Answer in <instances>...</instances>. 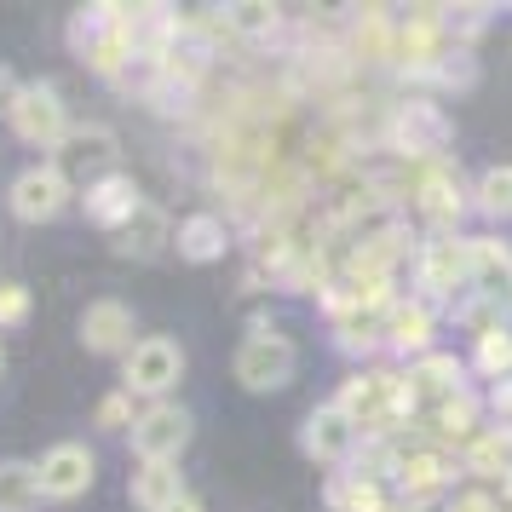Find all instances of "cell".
<instances>
[{
	"label": "cell",
	"mask_w": 512,
	"mask_h": 512,
	"mask_svg": "<svg viewBox=\"0 0 512 512\" xmlns=\"http://www.w3.org/2000/svg\"><path fill=\"white\" fill-rule=\"evenodd\" d=\"M179 254L196 259V265H208V259L225 254V219H213V213H196L179 225Z\"/></svg>",
	"instance_id": "obj_15"
},
{
	"label": "cell",
	"mask_w": 512,
	"mask_h": 512,
	"mask_svg": "<svg viewBox=\"0 0 512 512\" xmlns=\"http://www.w3.org/2000/svg\"><path fill=\"white\" fill-rule=\"evenodd\" d=\"M386 340H392V351L426 357V351H432V311H426V300L392 305V311H386Z\"/></svg>",
	"instance_id": "obj_12"
},
{
	"label": "cell",
	"mask_w": 512,
	"mask_h": 512,
	"mask_svg": "<svg viewBox=\"0 0 512 512\" xmlns=\"http://www.w3.org/2000/svg\"><path fill=\"white\" fill-rule=\"evenodd\" d=\"M167 512H202V507H196V495H185V501H173Z\"/></svg>",
	"instance_id": "obj_28"
},
{
	"label": "cell",
	"mask_w": 512,
	"mask_h": 512,
	"mask_svg": "<svg viewBox=\"0 0 512 512\" xmlns=\"http://www.w3.org/2000/svg\"><path fill=\"white\" fill-rule=\"evenodd\" d=\"M81 340L93 351H133V311L121 300H93L81 311Z\"/></svg>",
	"instance_id": "obj_9"
},
{
	"label": "cell",
	"mask_w": 512,
	"mask_h": 512,
	"mask_svg": "<svg viewBox=\"0 0 512 512\" xmlns=\"http://www.w3.org/2000/svg\"><path fill=\"white\" fill-rule=\"evenodd\" d=\"M328 501H334V507H351V512H374V489L363 484V478H334Z\"/></svg>",
	"instance_id": "obj_21"
},
{
	"label": "cell",
	"mask_w": 512,
	"mask_h": 512,
	"mask_svg": "<svg viewBox=\"0 0 512 512\" xmlns=\"http://www.w3.org/2000/svg\"><path fill=\"white\" fill-rule=\"evenodd\" d=\"M133 213H139V190H133V179H104V185L87 190V219L104 225V231L133 225Z\"/></svg>",
	"instance_id": "obj_13"
},
{
	"label": "cell",
	"mask_w": 512,
	"mask_h": 512,
	"mask_svg": "<svg viewBox=\"0 0 512 512\" xmlns=\"http://www.w3.org/2000/svg\"><path fill=\"white\" fill-rule=\"evenodd\" d=\"M495 461L507 466V443H501V438H484L478 449H472V466H478V472H489Z\"/></svg>",
	"instance_id": "obj_25"
},
{
	"label": "cell",
	"mask_w": 512,
	"mask_h": 512,
	"mask_svg": "<svg viewBox=\"0 0 512 512\" xmlns=\"http://www.w3.org/2000/svg\"><path fill=\"white\" fill-rule=\"evenodd\" d=\"M438 478H443V461H438V455H415V461H403V484L426 489V484H438Z\"/></svg>",
	"instance_id": "obj_23"
},
{
	"label": "cell",
	"mask_w": 512,
	"mask_h": 512,
	"mask_svg": "<svg viewBox=\"0 0 512 512\" xmlns=\"http://www.w3.org/2000/svg\"><path fill=\"white\" fill-rule=\"evenodd\" d=\"M300 443H305V455H311V461L340 466V461H351V449H357V420H351L340 403H323V409H311V415H305Z\"/></svg>",
	"instance_id": "obj_6"
},
{
	"label": "cell",
	"mask_w": 512,
	"mask_h": 512,
	"mask_svg": "<svg viewBox=\"0 0 512 512\" xmlns=\"http://www.w3.org/2000/svg\"><path fill=\"white\" fill-rule=\"evenodd\" d=\"M409 380H420V386H432V392H443V397H455L461 392V363H455V357H438V351H426Z\"/></svg>",
	"instance_id": "obj_19"
},
{
	"label": "cell",
	"mask_w": 512,
	"mask_h": 512,
	"mask_svg": "<svg viewBox=\"0 0 512 512\" xmlns=\"http://www.w3.org/2000/svg\"><path fill=\"white\" fill-rule=\"evenodd\" d=\"M294 363H300L294 346H288L282 334H265V328H259V334H248V340L236 346L231 369H236V380H242L248 392H282V386L294 380Z\"/></svg>",
	"instance_id": "obj_1"
},
{
	"label": "cell",
	"mask_w": 512,
	"mask_h": 512,
	"mask_svg": "<svg viewBox=\"0 0 512 512\" xmlns=\"http://www.w3.org/2000/svg\"><path fill=\"white\" fill-rule=\"evenodd\" d=\"M190 443V415L179 403H150L133 420V449L139 461H179V449Z\"/></svg>",
	"instance_id": "obj_3"
},
{
	"label": "cell",
	"mask_w": 512,
	"mask_h": 512,
	"mask_svg": "<svg viewBox=\"0 0 512 512\" xmlns=\"http://www.w3.org/2000/svg\"><path fill=\"white\" fill-rule=\"evenodd\" d=\"M455 282H472V259H466L461 236H438L420 254V288L426 294H455Z\"/></svg>",
	"instance_id": "obj_8"
},
{
	"label": "cell",
	"mask_w": 512,
	"mask_h": 512,
	"mask_svg": "<svg viewBox=\"0 0 512 512\" xmlns=\"http://www.w3.org/2000/svg\"><path fill=\"white\" fill-rule=\"evenodd\" d=\"M466 259H472V282H478L484 300H501V294L512 288V248L507 242L472 236V242H466Z\"/></svg>",
	"instance_id": "obj_10"
},
{
	"label": "cell",
	"mask_w": 512,
	"mask_h": 512,
	"mask_svg": "<svg viewBox=\"0 0 512 512\" xmlns=\"http://www.w3.org/2000/svg\"><path fill=\"white\" fill-rule=\"evenodd\" d=\"M24 317H29V294L18 288V282H0V328L24 323Z\"/></svg>",
	"instance_id": "obj_22"
},
{
	"label": "cell",
	"mask_w": 512,
	"mask_h": 512,
	"mask_svg": "<svg viewBox=\"0 0 512 512\" xmlns=\"http://www.w3.org/2000/svg\"><path fill=\"white\" fill-rule=\"evenodd\" d=\"M64 144H70V156H81V162H110L116 156V133L110 127H81Z\"/></svg>",
	"instance_id": "obj_20"
},
{
	"label": "cell",
	"mask_w": 512,
	"mask_h": 512,
	"mask_svg": "<svg viewBox=\"0 0 512 512\" xmlns=\"http://www.w3.org/2000/svg\"><path fill=\"white\" fill-rule=\"evenodd\" d=\"M478 208L489 213V219H512V162H495L478 173Z\"/></svg>",
	"instance_id": "obj_17"
},
{
	"label": "cell",
	"mask_w": 512,
	"mask_h": 512,
	"mask_svg": "<svg viewBox=\"0 0 512 512\" xmlns=\"http://www.w3.org/2000/svg\"><path fill=\"white\" fill-rule=\"evenodd\" d=\"M41 489H47L52 501H75V495H87L93 489V455L81 449V443H58L41 455Z\"/></svg>",
	"instance_id": "obj_7"
},
{
	"label": "cell",
	"mask_w": 512,
	"mask_h": 512,
	"mask_svg": "<svg viewBox=\"0 0 512 512\" xmlns=\"http://www.w3.org/2000/svg\"><path fill=\"white\" fill-rule=\"evenodd\" d=\"M127 420V397H104L98 403V426H121Z\"/></svg>",
	"instance_id": "obj_26"
},
{
	"label": "cell",
	"mask_w": 512,
	"mask_h": 512,
	"mask_svg": "<svg viewBox=\"0 0 512 512\" xmlns=\"http://www.w3.org/2000/svg\"><path fill=\"white\" fill-rule=\"evenodd\" d=\"M41 466H24V461H6L0 466V512H35L41 507Z\"/></svg>",
	"instance_id": "obj_14"
},
{
	"label": "cell",
	"mask_w": 512,
	"mask_h": 512,
	"mask_svg": "<svg viewBox=\"0 0 512 512\" xmlns=\"http://www.w3.org/2000/svg\"><path fill=\"white\" fill-rule=\"evenodd\" d=\"M231 24L248 29V35H265V29L277 24V12L271 6H231Z\"/></svg>",
	"instance_id": "obj_24"
},
{
	"label": "cell",
	"mask_w": 512,
	"mask_h": 512,
	"mask_svg": "<svg viewBox=\"0 0 512 512\" xmlns=\"http://www.w3.org/2000/svg\"><path fill=\"white\" fill-rule=\"evenodd\" d=\"M18 93H24V87H18V75H12V70H0V116H12Z\"/></svg>",
	"instance_id": "obj_27"
},
{
	"label": "cell",
	"mask_w": 512,
	"mask_h": 512,
	"mask_svg": "<svg viewBox=\"0 0 512 512\" xmlns=\"http://www.w3.org/2000/svg\"><path fill=\"white\" fill-rule=\"evenodd\" d=\"M64 202H70V179H64L58 167H24V173L12 179V213H18L24 225L58 219Z\"/></svg>",
	"instance_id": "obj_4"
},
{
	"label": "cell",
	"mask_w": 512,
	"mask_h": 512,
	"mask_svg": "<svg viewBox=\"0 0 512 512\" xmlns=\"http://www.w3.org/2000/svg\"><path fill=\"white\" fill-rule=\"evenodd\" d=\"M478 374H489V380H512V328H489V334H478Z\"/></svg>",
	"instance_id": "obj_18"
},
{
	"label": "cell",
	"mask_w": 512,
	"mask_h": 512,
	"mask_svg": "<svg viewBox=\"0 0 512 512\" xmlns=\"http://www.w3.org/2000/svg\"><path fill=\"white\" fill-rule=\"evenodd\" d=\"M12 127H18V139L24 144H64L70 139L64 104H58V93H52L47 81L18 93V104H12Z\"/></svg>",
	"instance_id": "obj_5"
},
{
	"label": "cell",
	"mask_w": 512,
	"mask_h": 512,
	"mask_svg": "<svg viewBox=\"0 0 512 512\" xmlns=\"http://www.w3.org/2000/svg\"><path fill=\"white\" fill-rule=\"evenodd\" d=\"M420 208L432 213V219H438V225H455V219H461V179H449V173H426V179H420Z\"/></svg>",
	"instance_id": "obj_16"
},
{
	"label": "cell",
	"mask_w": 512,
	"mask_h": 512,
	"mask_svg": "<svg viewBox=\"0 0 512 512\" xmlns=\"http://www.w3.org/2000/svg\"><path fill=\"white\" fill-rule=\"evenodd\" d=\"M179 374H185V351L173 346L167 334H150L139 346L127 351V397H162L179 386Z\"/></svg>",
	"instance_id": "obj_2"
},
{
	"label": "cell",
	"mask_w": 512,
	"mask_h": 512,
	"mask_svg": "<svg viewBox=\"0 0 512 512\" xmlns=\"http://www.w3.org/2000/svg\"><path fill=\"white\" fill-rule=\"evenodd\" d=\"M133 501L144 512H167L173 501H185V478H179V466L173 461H144L133 472Z\"/></svg>",
	"instance_id": "obj_11"
}]
</instances>
